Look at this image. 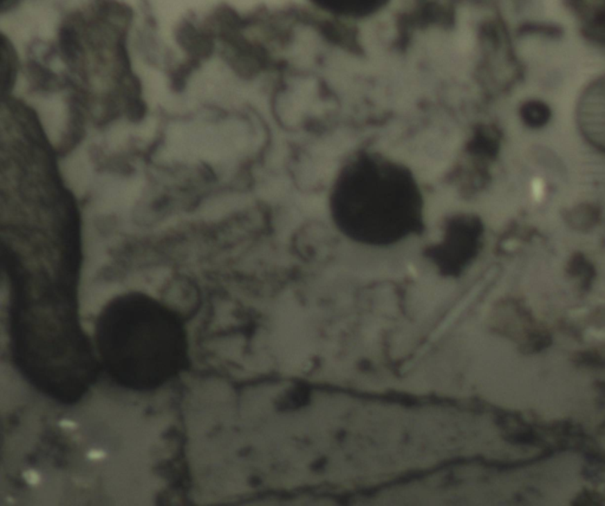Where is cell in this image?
Segmentation results:
<instances>
[{
  "label": "cell",
  "mask_w": 605,
  "mask_h": 506,
  "mask_svg": "<svg viewBox=\"0 0 605 506\" xmlns=\"http://www.w3.org/2000/svg\"><path fill=\"white\" fill-rule=\"evenodd\" d=\"M130 311L125 304L116 321L105 316L102 328V353L115 363L116 370H134L135 380L162 382L177 370L182 355V338L175 323L164 311L150 304L135 302Z\"/></svg>",
  "instance_id": "obj_1"
},
{
  "label": "cell",
  "mask_w": 605,
  "mask_h": 506,
  "mask_svg": "<svg viewBox=\"0 0 605 506\" xmlns=\"http://www.w3.org/2000/svg\"><path fill=\"white\" fill-rule=\"evenodd\" d=\"M325 12L347 18H368L382 11L390 0H310Z\"/></svg>",
  "instance_id": "obj_2"
},
{
  "label": "cell",
  "mask_w": 605,
  "mask_h": 506,
  "mask_svg": "<svg viewBox=\"0 0 605 506\" xmlns=\"http://www.w3.org/2000/svg\"><path fill=\"white\" fill-rule=\"evenodd\" d=\"M1 1H3L1 8H3V10H6V8H12L13 5L16 4L18 0H1Z\"/></svg>",
  "instance_id": "obj_3"
}]
</instances>
